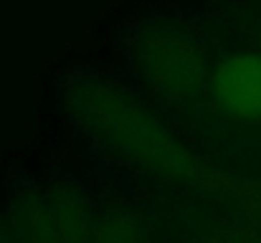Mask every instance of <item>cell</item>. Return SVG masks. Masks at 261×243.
<instances>
[{
    "instance_id": "obj_2",
    "label": "cell",
    "mask_w": 261,
    "mask_h": 243,
    "mask_svg": "<svg viewBox=\"0 0 261 243\" xmlns=\"http://www.w3.org/2000/svg\"><path fill=\"white\" fill-rule=\"evenodd\" d=\"M142 59L150 76L170 91H195L205 81V64L198 48L177 33H155L142 41Z\"/></svg>"
},
{
    "instance_id": "obj_1",
    "label": "cell",
    "mask_w": 261,
    "mask_h": 243,
    "mask_svg": "<svg viewBox=\"0 0 261 243\" xmlns=\"http://www.w3.org/2000/svg\"><path fill=\"white\" fill-rule=\"evenodd\" d=\"M74 106L82 112L89 127H94L112 145L122 147L127 155L173 175H193L198 170V162L168 134V129L132 99H124L112 89L87 84L74 94Z\"/></svg>"
},
{
    "instance_id": "obj_3",
    "label": "cell",
    "mask_w": 261,
    "mask_h": 243,
    "mask_svg": "<svg viewBox=\"0 0 261 243\" xmlns=\"http://www.w3.org/2000/svg\"><path fill=\"white\" fill-rule=\"evenodd\" d=\"M216 104L241 119L261 117V53L236 51L218 61L211 74Z\"/></svg>"
},
{
    "instance_id": "obj_4",
    "label": "cell",
    "mask_w": 261,
    "mask_h": 243,
    "mask_svg": "<svg viewBox=\"0 0 261 243\" xmlns=\"http://www.w3.org/2000/svg\"><path fill=\"white\" fill-rule=\"evenodd\" d=\"M96 243H142V238H140V233H137V228L129 218L117 215V218L104 221Z\"/></svg>"
}]
</instances>
